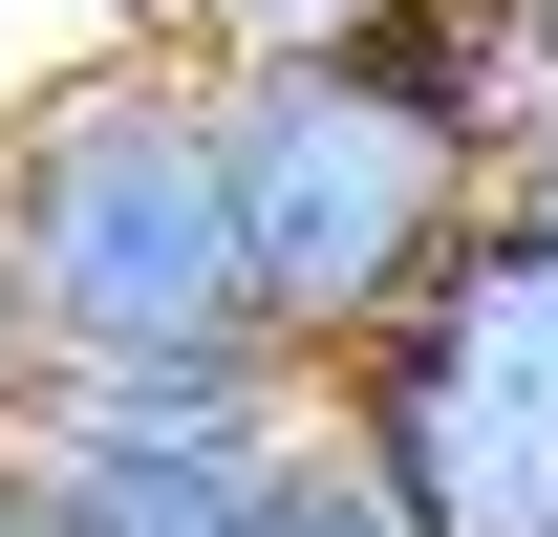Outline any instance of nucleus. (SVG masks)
<instances>
[{
  "label": "nucleus",
  "mask_w": 558,
  "mask_h": 537,
  "mask_svg": "<svg viewBox=\"0 0 558 537\" xmlns=\"http://www.w3.org/2000/svg\"><path fill=\"white\" fill-rule=\"evenodd\" d=\"M215 86V194H236V323L323 387L451 237H473V108L429 86L409 0L365 22H279V44H194Z\"/></svg>",
  "instance_id": "obj_1"
},
{
  "label": "nucleus",
  "mask_w": 558,
  "mask_h": 537,
  "mask_svg": "<svg viewBox=\"0 0 558 537\" xmlns=\"http://www.w3.org/2000/svg\"><path fill=\"white\" fill-rule=\"evenodd\" d=\"M0 323L22 366H215L236 323V194H215L194 44H86L0 86Z\"/></svg>",
  "instance_id": "obj_2"
},
{
  "label": "nucleus",
  "mask_w": 558,
  "mask_h": 537,
  "mask_svg": "<svg viewBox=\"0 0 558 537\" xmlns=\"http://www.w3.org/2000/svg\"><path fill=\"white\" fill-rule=\"evenodd\" d=\"M301 408L387 473L409 537H558V259L451 237Z\"/></svg>",
  "instance_id": "obj_3"
},
{
  "label": "nucleus",
  "mask_w": 558,
  "mask_h": 537,
  "mask_svg": "<svg viewBox=\"0 0 558 537\" xmlns=\"http://www.w3.org/2000/svg\"><path fill=\"white\" fill-rule=\"evenodd\" d=\"M409 44H429V86L473 108V151L558 130V0H409Z\"/></svg>",
  "instance_id": "obj_4"
},
{
  "label": "nucleus",
  "mask_w": 558,
  "mask_h": 537,
  "mask_svg": "<svg viewBox=\"0 0 558 537\" xmlns=\"http://www.w3.org/2000/svg\"><path fill=\"white\" fill-rule=\"evenodd\" d=\"M236 537H409V516H387V473H365L344 430L301 408V430L258 452V494H236Z\"/></svg>",
  "instance_id": "obj_5"
},
{
  "label": "nucleus",
  "mask_w": 558,
  "mask_h": 537,
  "mask_svg": "<svg viewBox=\"0 0 558 537\" xmlns=\"http://www.w3.org/2000/svg\"><path fill=\"white\" fill-rule=\"evenodd\" d=\"M473 237L558 259V130H494V172H473Z\"/></svg>",
  "instance_id": "obj_6"
},
{
  "label": "nucleus",
  "mask_w": 558,
  "mask_h": 537,
  "mask_svg": "<svg viewBox=\"0 0 558 537\" xmlns=\"http://www.w3.org/2000/svg\"><path fill=\"white\" fill-rule=\"evenodd\" d=\"M279 22H365V0H172V44H279Z\"/></svg>",
  "instance_id": "obj_7"
},
{
  "label": "nucleus",
  "mask_w": 558,
  "mask_h": 537,
  "mask_svg": "<svg viewBox=\"0 0 558 537\" xmlns=\"http://www.w3.org/2000/svg\"><path fill=\"white\" fill-rule=\"evenodd\" d=\"M0 537H65V494L22 473V430H0Z\"/></svg>",
  "instance_id": "obj_8"
},
{
  "label": "nucleus",
  "mask_w": 558,
  "mask_h": 537,
  "mask_svg": "<svg viewBox=\"0 0 558 537\" xmlns=\"http://www.w3.org/2000/svg\"><path fill=\"white\" fill-rule=\"evenodd\" d=\"M86 44H172V0H86Z\"/></svg>",
  "instance_id": "obj_9"
},
{
  "label": "nucleus",
  "mask_w": 558,
  "mask_h": 537,
  "mask_svg": "<svg viewBox=\"0 0 558 537\" xmlns=\"http://www.w3.org/2000/svg\"><path fill=\"white\" fill-rule=\"evenodd\" d=\"M22 387H44V366H22V323H0V430H22Z\"/></svg>",
  "instance_id": "obj_10"
}]
</instances>
